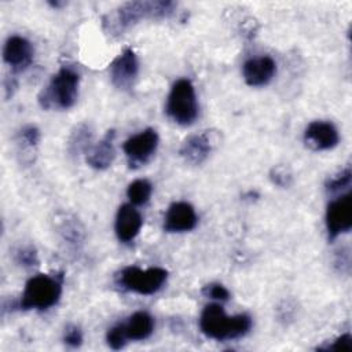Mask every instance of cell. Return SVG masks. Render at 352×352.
<instances>
[{
  "label": "cell",
  "mask_w": 352,
  "mask_h": 352,
  "mask_svg": "<svg viewBox=\"0 0 352 352\" xmlns=\"http://www.w3.org/2000/svg\"><path fill=\"white\" fill-rule=\"evenodd\" d=\"M63 275L62 272L47 275L38 274L32 276L23 289L18 308L28 309H48L55 305L62 293Z\"/></svg>",
  "instance_id": "cell-3"
},
{
  "label": "cell",
  "mask_w": 352,
  "mask_h": 352,
  "mask_svg": "<svg viewBox=\"0 0 352 352\" xmlns=\"http://www.w3.org/2000/svg\"><path fill=\"white\" fill-rule=\"evenodd\" d=\"M63 341H65V344H67L72 348L80 346L82 344V333H81L80 327L76 324L66 326L65 333H63Z\"/></svg>",
  "instance_id": "cell-26"
},
{
  "label": "cell",
  "mask_w": 352,
  "mask_h": 352,
  "mask_svg": "<svg viewBox=\"0 0 352 352\" xmlns=\"http://www.w3.org/2000/svg\"><path fill=\"white\" fill-rule=\"evenodd\" d=\"M270 179L279 187H289L293 183V176L285 165H276L270 170Z\"/></svg>",
  "instance_id": "cell-23"
},
{
  "label": "cell",
  "mask_w": 352,
  "mask_h": 352,
  "mask_svg": "<svg viewBox=\"0 0 352 352\" xmlns=\"http://www.w3.org/2000/svg\"><path fill=\"white\" fill-rule=\"evenodd\" d=\"M319 349L324 351H349L352 349V336L351 334H342L338 338H336L331 344L323 345Z\"/></svg>",
  "instance_id": "cell-28"
},
{
  "label": "cell",
  "mask_w": 352,
  "mask_h": 352,
  "mask_svg": "<svg viewBox=\"0 0 352 352\" xmlns=\"http://www.w3.org/2000/svg\"><path fill=\"white\" fill-rule=\"evenodd\" d=\"M15 261L25 268H32L34 265L38 264V257H37V252L34 249V246L32 245H26V246H21L15 250Z\"/></svg>",
  "instance_id": "cell-21"
},
{
  "label": "cell",
  "mask_w": 352,
  "mask_h": 352,
  "mask_svg": "<svg viewBox=\"0 0 352 352\" xmlns=\"http://www.w3.org/2000/svg\"><path fill=\"white\" fill-rule=\"evenodd\" d=\"M142 224H143V219L132 204H124L118 208L114 230H116L117 238L121 242L128 243L133 241L140 232Z\"/></svg>",
  "instance_id": "cell-14"
},
{
  "label": "cell",
  "mask_w": 352,
  "mask_h": 352,
  "mask_svg": "<svg viewBox=\"0 0 352 352\" xmlns=\"http://www.w3.org/2000/svg\"><path fill=\"white\" fill-rule=\"evenodd\" d=\"M201 331L213 340H232L245 336L252 327V319L246 314L227 316L219 304H209L199 318Z\"/></svg>",
  "instance_id": "cell-1"
},
{
  "label": "cell",
  "mask_w": 352,
  "mask_h": 352,
  "mask_svg": "<svg viewBox=\"0 0 352 352\" xmlns=\"http://www.w3.org/2000/svg\"><path fill=\"white\" fill-rule=\"evenodd\" d=\"M19 138L25 144L34 147L40 142V131L36 125H25L19 132Z\"/></svg>",
  "instance_id": "cell-27"
},
{
  "label": "cell",
  "mask_w": 352,
  "mask_h": 352,
  "mask_svg": "<svg viewBox=\"0 0 352 352\" xmlns=\"http://www.w3.org/2000/svg\"><path fill=\"white\" fill-rule=\"evenodd\" d=\"M168 278V271L160 267H151L142 270L139 267H125L117 275V283L120 287L138 293V294H154L158 292Z\"/></svg>",
  "instance_id": "cell-6"
},
{
  "label": "cell",
  "mask_w": 352,
  "mask_h": 352,
  "mask_svg": "<svg viewBox=\"0 0 352 352\" xmlns=\"http://www.w3.org/2000/svg\"><path fill=\"white\" fill-rule=\"evenodd\" d=\"M198 217L188 202H173L164 217V230L168 232H186L197 226Z\"/></svg>",
  "instance_id": "cell-12"
},
{
  "label": "cell",
  "mask_w": 352,
  "mask_h": 352,
  "mask_svg": "<svg viewBox=\"0 0 352 352\" xmlns=\"http://www.w3.org/2000/svg\"><path fill=\"white\" fill-rule=\"evenodd\" d=\"M172 1H128L121 4L113 18L104 22L111 33H122L142 19L168 18L175 11Z\"/></svg>",
  "instance_id": "cell-2"
},
{
  "label": "cell",
  "mask_w": 352,
  "mask_h": 352,
  "mask_svg": "<svg viewBox=\"0 0 352 352\" xmlns=\"http://www.w3.org/2000/svg\"><path fill=\"white\" fill-rule=\"evenodd\" d=\"M202 294L217 301H227L230 298L228 290L220 283H208L202 287Z\"/></svg>",
  "instance_id": "cell-25"
},
{
  "label": "cell",
  "mask_w": 352,
  "mask_h": 352,
  "mask_svg": "<svg viewBox=\"0 0 352 352\" xmlns=\"http://www.w3.org/2000/svg\"><path fill=\"white\" fill-rule=\"evenodd\" d=\"M352 227V195L341 194L333 199L326 210V228L329 239H336L340 234L348 232Z\"/></svg>",
  "instance_id": "cell-8"
},
{
  "label": "cell",
  "mask_w": 352,
  "mask_h": 352,
  "mask_svg": "<svg viewBox=\"0 0 352 352\" xmlns=\"http://www.w3.org/2000/svg\"><path fill=\"white\" fill-rule=\"evenodd\" d=\"M351 180H352V172H351V168L346 166L340 173H337L336 176L330 177L326 182V191L329 194H338L342 190L351 187Z\"/></svg>",
  "instance_id": "cell-20"
},
{
  "label": "cell",
  "mask_w": 352,
  "mask_h": 352,
  "mask_svg": "<svg viewBox=\"0 0 352 352\" xmlns=\"http://www.w3.org/2000/svg\"><path fill=\"white\" fill-rule=\"evenodd\" d=\"M151 191H153V186L148 180L138 179L128 186L126 195L132 205H143L150 199Z\"/></svg>",
  "instance_id": "cell-19"
},
{
  "label": "cell",
  "mask_w": 352,
  "mask_h": 352,
  "mask_svg": "<svg viewBox=\"0 0 352 352\" xmlns=\"http://www.w3.org/2000/svg\"><path fill=\"white\" fill-rule=\"evenodd\" d=\"M340 140L337 128L329 121H312L304 132V143L315 151L330 150Z\"/></svg>",
  "instance_id": "cell-11"
},
{
  "label": "cell",
  "mask_w": 352,
  "mask_h": 352,
  "mask_svg": "<svg viewBox=\"0 0 352 352\" xmlns=\"http://www.w3.org/2000/svg\"><path fill=\"white\" fill-rule=\"evenodd\" d=\"M276 72V63L271 56H257L248 59L242 66V74L248 85H267Z\"/></svg>",
  "instance_id": "cell-13"
},
{
  "label": "cell",
  "mask_w": 352,
  "mask_h": 352,
  "mask_svg": "<svg viewBox=\"0 0 352 352\" xmlns=\"http://www.w3.org/2000/svg\"><path fill=\"white\" fill-rule=\"evenodd\" d=\"M32 43L22 36H11L7 38L3 50L4 62L12 69L14 73L23 72L33 62Z\"/></svg>",
  "instance_id": "cell-10"
},
{
  "label": "cell",
  "mask_w": 352,
  "mask_h": 352,
  "mask_svg": "<svg viewBox=\"0 0 352 352\" xmlns=\"http://www.w3.org/2000/svg\"><path fill=\"white\" fill-rule=\"evenodd\" d=\"M106 341H107L109 346L113 348V349H121V348L125 346L128 338H126L122 322L117 323L116 326L109 329V331L106 334Z\"/></svg>",
  "instance_id": "cell-22"
},
{
  "label": "cell",
  "mask_w": 352,
  "mask_h": 352,
  "mask_svg": "<svg viewBox=\"0 0 352 352\" xmlns=\"http://www.w3.org/2000/svg\"><path fill=\"white\" fill-rule=\"evenodd\" d=\"M78 84L80 74L70 66H62L38 95L40 106L43 109H70L77 100Z\"/></svg>",
  "instance_id": "cell-4"
},
{
  "label": "cell",
  "mask_w": 352,
  "mask_h": 352,
  "mask_svg": "<svg viewBox=\"0 0 352 352\" xmlns=\"http://www.w3.org/2000/svg\"><path fill=\"white\" fill-rule=\"evenodd\" d=\"M210 151H212V143H210V138L208 136L206 132H201V133L188 136L183 142V144L179 150L180 155L187 162H190L192 165L202 164L208 158Z\"/></svg>",
  "instance_id": "cell-16"
},
{
  "label": "cell",
  "mask_w": 352,
  "mask_h": 352,
  "mask_svg": "<svg viewBox=\"0 0 352 352\" xmlns=\"http://www.w3.org/2000/svg\"><path fill=\"white\" fill-rule=\"evenodd\" d=\"M128 340L140 341L151 336L154 330V319L146 311H138L132 314L126 322H122Z\"/></svg>",
  "instance_id": "cell-17"
},
{
  "label": "cell",
  "mask_w": 352,
  "mask_h": 352,
  "mask_svg": "<svg viewBox=\"0 0 352 352\" xmlns=\"http://www.w3.org/2000/svg\"><path fill=\"white\" fill-rule=\"evenodd\" d=\"M94 133L91 129V125L88 124H80L77 125L73 131L72 135L69 138L67 142V151L70 155H80L82 153H88V150L92 147L91 142H92Z\"/></svg>",
  "instance_id": "cell-18"
},
{
  "label": "cell",
  "mask_w": 352,
  "mask_h": 352,
  "mask_svg": "<svg viewBox=\"0 0 352 352\" xmlns=\"http://www.w3.org/2000/svg\"><path fill=\"white\" fill-rule=\"evenodd\" d=\"M59 232L70 243L77 245L78 242H81V232L78 230V224L76 221H73V220H69L67 217L62 219V224H60V231Z\"/></svg>",
  "instance_id": "cell-24"
},
{
  "label": "cell",
  "mask_w": 352,
  "mask_h": 352,
  "mask_svg": "<svg viewBox=\"0 0 352 352\" xmlns=\"http://www.w3.org/2000/svg\"><path fill=\"white\" fill-rule=\"evenodd\" d=\"M158 147V133L153 128H147L129 139L125 140L122 148L128 158L131 168H138L144 165L157 151Z\"/></svg>",
  "instance_id": "cell-7"
},
{
  "label": "cell",
  "mask_w": 352,
  "mask_h": 352,
  "mask_svg": "<svg viewBox=\"0 0 352 352\" xmlns=\"http://www.w3.org/2000/svg\"><path fill=\"white\" fill-rule=\"evenodd\" d=\"M114 138H116V131L109 129L104 133V136L88 150L85 155H87V164L91 168L98 170H104L113 164L116 158Z\"/></svg>",
  "instance_id": "cell-15"
},
{
  "label": "cell",
  "mask_w": 352,
  "mask_h": 352,
  "mask_svg": "<svg viewBox=\"0 0 352 352\" xmlns=\"http://www.w3.org/2000/svg\"><path fill=\"white\" fill-rule=\"evenodd\" d=\"M139 74V62L132 48H125L110 65V80L121 91L133 87Z\"/></svg>",
  "instance_id": "cell-9"
},
{
  "label": "cell",
  "mask_w": 352,
  "mask_h": 352,
  "mask_svg": "<svg viewBox=\"0 0 352 352\" xmlns=\"http://www.w3.org/2000/svg\"><path fill=\"white\" fill-rule=\"evenodd\" d=\"M168 117L179 125H191L198 116V103L194 85L187 78L177 80L168 95Z\"/></svg>",
  "instance_id": "cell-5"
}]
</instances>
